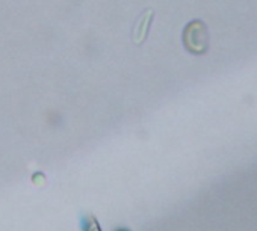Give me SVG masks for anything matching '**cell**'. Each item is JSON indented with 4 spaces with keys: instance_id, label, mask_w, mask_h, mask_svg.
<instances>
[{
    "instance_id": "cell-1",
    "label": "cell",
    "mask_w": 257,
    "mask_h": 231,
    "mask_svg": "<svg viewBox=\"0 0 257 231\" xmlns=\"http://www.w3.org/2000/svg\"><path fill=\"white\" fill-rule=\"evenodd\" d=\"M183 43L186 50L194 55H203L209 47V32L203 22H191L183 32Z\"/></svg>"
},
{
    "instance_id": "cell-2",
    "label": "cell",
    "mask_w": 257,
    "mask_h": 231,
    "mask_svg": "<svg viewBox=\"0 0 257 231\" xmlns=\"http://www.w3.org/2000/svg\"><path fill=\"white\" fill-rule=\"evenodd\" d=\"M152 16H153V13L149 11L138 22V25L135 28V34H134V40H135L137 44H141L144 41V38H146V35L149 32V26H150V22H152Z\"/></svg>"
},
{
    "instance_id": "cell-3",
    "label": "cell",
    "mask_w": 257,
    "mask_h": 231,
    "mask_svg": "<svg viewBox=\"0 0 257 231\" xmlns=\"http://www.w3.org/2000/svg\"><path fill=\"white\" fill-rule=\"evenodd\" d=\"M80 228H82V231H101V226H100L98 220L92 214H88V216L82 217Z\"/></svg>"
},
{
    "instance_id": "cell-4",
    "label": "cell",
    "mask_w": 257,
    "mask_h": 231,
    "mask_svg": "<svg viewBox=\"0 0 257 231\" xmlns=\"http://www.w3.org/2000/svg\"><path fill=\"white\" fill-rule=\"evenodd\" d=\"M116 231H131V229H127V228H119V229H116Z\"/></svg>"
}]
</instances>
